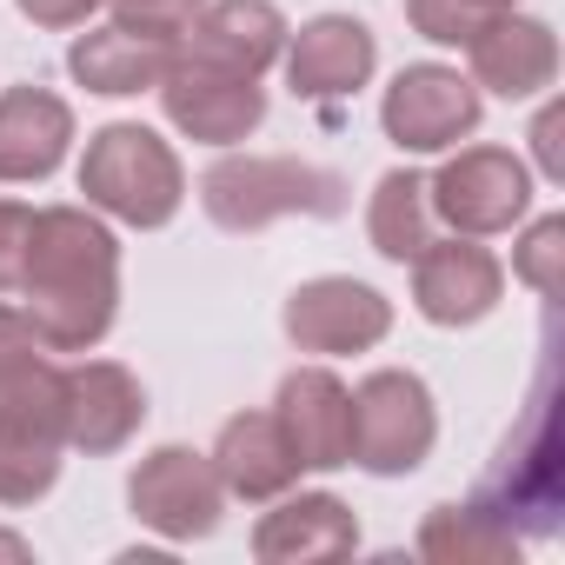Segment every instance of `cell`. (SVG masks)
Listing matches in <instances>:
<instances>
[{
  "instance_id": "cell-23",
  "label": "cell",
  "mask_w": 565,
  "mask_h": 565,
  "mask_svg": "<svg viewBox=\"0 0 565 565\" xmlns=\"http://www.w3.org/2000/svg\"><path fill=\"white\" fill-rule=\"evenodd\" d=\"M61 479V439L0 433V505H34Z\"/></svg>"
},
{
  "instance_id": "cell-20",
  "label": "cell",
  "mask_w": 565,
  "mask_h": 565,
  "mask_svg": "<svg viewBox=\"0 0 565 565\" xmlns=\"http://www.w3.org/2000/svg\"><path fill=\"white\" fill-rule=\"evenodd\" d=\"M67 67L87 94H147L160 87V74L173 67V41H153V34H134V28H100V34H81L67 47Z\"/></svg>"
},
{
  "instance_id": "cell-7",
  "label": "cell",
  "mask_w": 565,
  "mask_h": 565,
  "mask_svg": "<svg viewBox=\"0 0 565 565\" xmlns=\"http://www.w3.org/2000/svg\"><path fill=\"white\" fill-rule=\"evenodd\" d=\"M426 186H433V213H439L452 233H466V239L505 233V226H519L525 206H532V173H525V160L505 153V147H466V153H452V160L439 167V180H426Z\"/></svg>"
},
{
  "instance_id": "cell-31",
  "label": "cell",
  "mask_w": 565,
  "mask_h": 565,
  "mask_svg": "<svg viewBox=\"0 0 565 565\" xmlns=\"http://www.w3.org/2000/svg\"><path fill=\"white\" fill-rule=\"evenodd\" d=\"M0 558H8V565H28V558H34V545H28L21 532H0Z\"/></svg>"
},
{
  "instance_id": "cell-28",
  "label": "cell",
  "mask_w": 565,
  "mask_h": 565,
  "mask_svg": "<svg viewBox=\"0 0 565 565\" xmlns=\"http://www.w3.org/2000/svg\"><path fill=\"white\" fill-rule=\"evenodd\" d=\"M41 353H47V347H41L34 320L14 313V307H0V373H14V366H28V360H41Z\"/></svg>"
},
{
  "instance_id": "cell-26",
  "label": "cell",
  "mask_w": 565,
  "mask_h": 565,
  "mask_svg": "<svg viewBox=\"0 0 565 565\" xmlns=\"http://www.w3.org/2000/svg\"><path fill=\"white\" fill-rule=\"evenodd\" d=\"M114 8V21L120 28H134V34H153V41H173L180 47V34L193 28V14L206 8V0H107Z\"/></svg>"
},
{
  "instance_id": "cell-14",
  "label": "cell",
  "mask_w": 565,
  "mask_h": 565,
  "mask_svg": "<svg viewBox=\"0 0 565 565\" xmlns=\"http://www.w3.org/2000/svg\"><path fill=\"white\" fill-rule=\"evenodd\" d=\"M273 419L287 433V446L300 452V466H313V472L353 466V393L327 366H300L279 380Z\"/></svg>"
},
{
  "instance_id": "cell-18",
  "label": "cell",
  "mask_w": 565,
  "mask_h": 565,
  "mask_svg": "<svg viewBox=\"0 0 565 565\" xmlns=\"http://www.w3.org/2000/svg\"><path fill=\"white\" fill-rule=\"evenodd\" d=\"M206 459H213L226 499H246V505H266V499H279V492H294V479L307 472L273 413H239V419H226V426H220V446H213Z\"/></svg>"
},
{
  "instance_id": "cell-25",
  "label": "cell",
  "mask_w": 565,
  "mask_h": 565,
  "mask_svg": "<svg viewBox=\"0 0 565 565\" xmlns=\"http://www.w3.org/2000/svg\"><path fill=\"white\" fill-rule=\"evenodd\" d=\"M519 279H525V287L539 294V300H558L565 294V220L558 213H545L525 239H519Z\"/></svg>"
},
{
  "instance_id": "cell-12",
  "label": "cell",
  "mask_w": 565,
  "mask_h": 565,
  "mask_svg": "<svg viewBox=\"0 0 565 565\" xmlns=\"http://www.w3.org/2000/svg\"><path fill=\"white\" fill-rule=\"evenodd\" d=\"M505 294V273L486 246L459 239H426V253L413 259V307L433 327H479Z\"/></svg>"
},
{
  "instance_id": "cell-21",
  "label": "cell",
  "mask_w": 565,
  "mask_h": 565,
  "mask_svg": "<svg viewBox=\"0 0 565 565\" xmlns=\"http://www.w3.org/2000/svg\"><path fill=\"white\" fill-rule=\"evenodd\" d=\"M433 186H426V173H413V167H393L380 186H373V206H366V239H373V253L380 259H419L426 253V239H433Z\"/></svg>"
},
{
  "instance_id": "cell-13",
  "label": "cell",
  "mask_w": 565,
  "mask_h": 565,
  "mask_svg": "<svg viewBox=\"0 0 565 565\" xmlns=\"http://www.w3.org/2000/svg\"><path fill=\"white\" fill-rule=\"evenodd\" d=\"M173 54L259 81L279 54H287V14H279L273 0H206Z\"/></svg>"
},
{
  "instance_id": "cell-8",
  "label": "cell",
  "mask_w": 565,
  "mask_h": 565,
  "mask_svg": "<svg viewBox=\"0 0 565 565\" xmlns=\"http://www.w3.org/2000/svg\"><path fill=\"white\" fill-rule=\"evenodd\" d=\"M160 107H167V120L186 140L233 147V140H246L266 120V87L246 81V74H226V67H206V61L173 54V67L160 74Z\"/></svg>"
},
{
  "instance_id": "cell-3",
  "label": "cell",
  "mask_w": 565,
  "mask_h": 565,
  "mask_svg": "<svg viewBox=\"0 0 565 565\" xmlns=\"http://www.w3.org/2000/svg\"><path fill=\"white\" fill-rule=\"evenodd\" d=\"M505 532L519 539H552L565 519V452H558V393H552V366L539 373L525 419L512 426V439L499 446V466L486 472L479 499Z\"/></svg>"
},
{
  "instance_id": "cell-10",
  "label": "cell",
  "mask_w": 565,
  "mask_h": 565,
  "mask_svg": "<svg viewBox=\"0 0 565 565\" xmlns=\"http://www.w3.org/2000/svg\"><path fill=\"white\" fill-rule=\"evenodd\" d=\"M386 333H393V307L366 279L327 273V279L294 287V300H287V340L300 353H366Z\"/></svg>"
},
{
  "instance_id": "cell-17",
  "label": "cell",
  "mask_w": 565,
  "mask_h": 565,
  "mask_svg": "<svg viewBox=\"0 0 565 565\" xmlns=\"http://www.w3.org/2000/svg\"><path fill=\"white\" fill-rule=\"evenodd\" d=\"M466 54H472V87H492L505 100H532V94H545L558 81V41H552V28L512 14V8L492 14L466 41Z\"/></svg>"
},
{
  "instance_id": "cell-16",
  "label": "cell",
  "mask_w": 565,
  "mask_h": 565,
  "mask_svg": "<svg viewBox=\"0 0 565 565\" xmlns=\"http://www.w3.org/2000/svg\"><path fill=\"white\" fill-rule=\"evenodd\" d=\"M353 545H360V519L333 492H300V499L279 492V505L253 525L259 565H320V558H347Z\"/></svg>"
},
{
  "instance_id": "cell-2",
  "label": "cell",
  "mask_w": 565,
  "mask_h": 565,
  "mask_svg": "<svg viewBox=\"0 0 565 565\" xmlns=\"http://www.w3.org/2000/svg\"><path fill=\"white\" fill-rule=\"evenodd\" d=\"M347 180L333 167L294 160V153H226L200 173V206L226 233H259L273 220H340L347 213Z\"/></svg>"
},
{
  "instance_id": "cell-15",
  "label": "cell",
  "mask_w": 565,
  "mask_h": 565,
  "mask_svg": "<svg viewBox=\"0 0 565 565\" xmlns=\"http://www.w3.org/2000/svg\"><path fill=\"white\" fill-rule=\"evenodd\" d=\"M380 67V47H373V28L353 21V14H320L294 34V54H287V81L300 100H347L373 81Z\"/></svg>"
},
{
  "instance_id": "cell-1",
  "label": "cell",
  "mask_w": 565,
  "mask_h": 565,
  "mask_svg": "<svg viewBox=\"0 0 565 565\" xmlns=\"http://www.w3.org/2000/svg\"><path fill=\"white\" fill-rule=\"evenodd\" d=\"M28 320L47 353H87L107 340L120 313V239L94 206H47L34 213V246H28Z\"/></svg>"
},
{
  "instance_id": "cell-19",
  "label": "cell",
  "mask_w": 565,
  "mask_h": 565,
  "mask_svg": "<svg viewBox=\"0 0 565 565\" xmlns=\"http://www.w3.org/2000/svg\"><path fill=\"white\" fill-rule=\"evenodd\" d=\"M74 147V107L47 87H8L0 94V180H47Z\"/></svg>"
},
{
  "instance_id": "cell-9",
  "label": "cell",
  "mask_w": 565,
  "mask_h": 565,
  "mask_svg": "<svg viewBox=\"0 0 565 565\" xmlns=\"http://www.w3.org/2000/svg\"><path fill=\"white\" fill-rule=\"evenodd\" d=\"M380 127L406 153H446L479 127V87L452 67H406L380 100Z\"/></svg>"
},
{
  "instance_id": "cell-29",
  "label": "cell",
  "mask_w": 565,
  "mask_h": 565,
  "mask_svg": "<svg viewBox=\"0 0 565 565\" xmlns=\"http://www.w3.org/2000/svg\"><path fill=\"white\" fill-rule=\"evenodd\" d=\"M14 8H21L34 28H81L94 8H107V0H14Z\"/></svg>"
},
{
  "instance_id": "cell-4",
  "label": "cell",
  "mask_w": 565,
  "mask_h": 565,
  "mask_svg": "<svg viewBox=\"0 0 565 565\" xmlns=\"http://www.w3.org/2000/svg\"><path fill=\"white\" fill-rule=\"evenodd\" d=\"M81 193H87L94 213H107L120 226H167L186 200V173H180V153L153 127L114 120L87 140Z\"/></svg>"
},
{
  "instance_id": "cell-6",
  "label": "cell",
  "mask_w": 565,
  "mask_h": 565,
  "mask_svg": "<svg viewBox=\"0 0 565 565\" xmlns=\"http://www.w3.org/2000/svg\"><path fill=\"white\" fill-rule=\"evenodd\" d=\"M127 505L140 525H153L160 539L186 545V539H213L220 532V512H226V486L213 472L206 452L193 446H153L134 479H127Z\"/></svg>"
},
{
  "instance_id": "cell-22",
  "label": "cell",
  "mask_w": 565,
  "mask_h": 565,
  "mask_svg": "<svg viewBox=\"0 0 565 565\" xmlns=\"http://www.w3.org/2000/svg\"><path fill=\"white\" fill-rule=\"evenodd\" d=\"M419 558H433V565H512L519 532H505L486 505H433L419 525Z\"/></svg>"
},
{
  "instance_id": "cell-30",
  "label": "cell",
  "mask_w": 565,
  "mask_h": 565,
  "mask_svg": "<svg viewBox=\"0 0 565 565\" xmlns=\"http://www.w3.org/2000/svg\"><path fill=\"white\" fill-rule=\"evenodd\" d=\"M532 153H539L545 180H558V173H565V160H558V107H545V114H539V127H532Z\"/></svg>"
},
{
  "instance_id": "cell-11",
  "label": "cell",
  "mask_w": 565,
  "mask_h": 565,
  "mask_svg": "<svg viewBox=\"0 0 565 565\" xmlns=\"http://www.w3.org/2000/svg\"><path fill=\"white\" fill-rule=\"evenodd\" d=\"M147 419V393L127 366L114 360H81L61 373V439L87 459L120 452Z\"/></svg>"
},
{
  "instance_id": "cell-5",
  "label": "cell",
  "mask_w": 565,
  "mask_h": 565,
  "mask_svg": "<svg viewBox=\"0 0 565 565\" xmlns=\"http://www.w3.org/2000/svg\"><path fill=\"white\" fill-rule=\"evenodd\" d=\"M439 439V413H433V393L419 373H373L360 380L353 393V466H366L373 479H406L426 466Z\"/></svg>"
},
{
  "instance_id": "cell-24",
  "label": "cell",
  "mask_w": 565,
  "mask_h": 565,
  "mask_svg": "<svg viewBox=\"0 0 565 565\" xmlns=\"http://www.w3.org/2000/svg\"><path fill=\"white\" fill-rule=\"evenodd\" d=\"M505 8H519V0H406V21L426 34V41H439V47H466L492 14H505Z\"/></svg>"
},
{
  "instance_id": "cell-27",
  "label": "cell",
  "mask_w": 565,
  "mask_h": 565,
  "mask_svg": "<svg viewBox=\"0 0 565 565\" xmlns=\"http://www.w3.org/2000/svg\"><path fill=\"white\" fill-rule=\"evenodd\" d=\"M28 246H34V206L0 200V294H14V287H21Z\"/></svg>"
}]
</instances>
